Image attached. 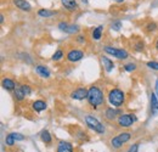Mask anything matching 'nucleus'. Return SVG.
Segmentation results:
<instances>
[{"label":"nucleus","mask_w":158,"mask_h":152,"mask_svg":"<svg viewBox=\"0 0 158 152\" xmlns=\"http://www.w3.org/2000/svg\"><path fill=\"white\" fill-rule=\"evenodd\" d=\"M86 100H88V103L91 107L98 108V107L102 106L105 103V94L98 85H93V87L89 88V93H88Z\"/></svg>","instance_id":"obj_1"},{"label":"nucleus","mask_w":158,"mask_h":152,"mask_svg":"<svg viewBox=\"0 0 158 152\" xmlns=\"http://www.w3.org/2000/svg\"><path fill=\"white\" fill-rule=\"evenodd\" d=\"M108 102L114 108H118L120 106H123L125 102V93L118 88L111 89L108 91Z\"/></svg>","instance_id":"obj_2"},{"label":"nucleus","mask_w":158,"mask_h":152,"mask_svg":"<svg viewBox=\"0 0 158 152\" xmlns=\"http://www.w3.org/2000/svg\"><path fill=\"white\" fill-rule=\"evenodd\" d=\"M85 124L91 129L94 130L95 133L98 134H103L105 133V127L103 124L100 122L98 118H95L94 116H85Z\"/></svg>","instance_id":"obj_3"},{"label":"nucleus","mask_w":158,"mask_h":152,"mask_svg":"<svg viewBox=\"0 0 158 152\" xmlns=\"http://www.w3.org/2000/svg\"><path fill=\"white\" fill-rule=\"evenodd\" d=\"M131 139V134L129 133V132H124V133H120L118 134L117 136H114V137H112V140H111V146L113 147V149H120L125 142H128L129 140Z\"/></svg>","instance_id":"obj_4"},{"label":"nucleus","mask_w":158,"mask_h":152,"mask_svg":"<svg viewBox=\"0 0 158 152\" xmlns=\"http://www.w3.org/2000/svg\"><path fill=\"white\" fill-rule=\"evenodd\" d=\"M103 51L108 55H113L118 60H127L129 57V53L127 50H123V49H117V48H113V46H105L103 48Z\"/></svg>","instance_id":"obj_5"},{"label":"nucleus","mask_w":158,"mask_h":152,"mask_svg":"<svg viewBox=\"0 0 158 152\" xmlns=\"http://www.w3.org/2000/svg\"><path fill=\"white\" fill-rule=\"evenodd\" d=\"M135 120H136V117L134 114H130V113L120 114L118 118H117V123H118L119 127H122V128H129V127H131Z\"/></svg>","instance_id":"obj_6"},{"label":"nucleus","mask_w":158,"mask_h":152,"mask_svg":"<svg viewBox=\"0 0 158 152\" xmlns=\"http://www.w3.org/2000/svg\"><path fill=\"white\" fill-rule=\"evenodd\" d=\"M83 57H84V51L80 49H71L66 54V58L68 62H78Z\"/></svg>","instance_id":"obj_7"},{"label":"nucleus","mask_w":158,"mask_h":152,"mask_svg":"<svg viewBox=\"0 0 158 152\" xmlns=\"http://www.w3.org/2000/svg\"><path fill=\"white\" fill-rule=\"evenodd\" d=\"M57 27H59L60 31H62L67 34H77L79 32V26L71 24V23H67V22H60Z\"/></svg>","instance_id":"obj_8"},{"label":"nucleus","mask_w":158,"mask_h":152,"mask_svg":"<svg viewBox=\"0 0 158 152\" xmlns=\"http://www.w3.org/2000/svg\"><path fill=\"white\" fill-rule=\"evenodd\" d=\"M88 93H89V89H86V88H77V89H74L71 93V97L73 100L81 101V100H84V99L88 97Z\"/></svg>","instance_id":"obj_9"},{"label":"nucleus","mask_w":158,"mask_h":152,"mask_svg":"<svg viewBox=\"0 0 158 152\" xmlns=\"http://www.w3.org/2000/svg\"><path fill=\"white\" fill-rule=\"evenodd\" d=\"M62 6L68 11H76L79 9V5L77 0H61Z\"/></svg>","instance_id":"obj_10"},{"label":"nucleus","mask_w":158,"mask_h":152,"mask_svg":"<svg viewBox=\"0 0 158 152\" xmlns=\"http://www.w3.org/2000/svg\"><path fill=\"white\" fill-rule=\"evenodd\" d=\"M12 1H14L15 6H16L17 9L22 10V11L29 12V11L32 10V6H31V4H29L27 0H12Z\"/></svg>","instance_id":"obj_11"},{"label":"nucleus","mask_w":158,"mask_h":152,"mask_svg":"<svg viewBox=\"0 0 158 152\" xmlns=\"http://www.w3.org/2000/svg\"><path fill=\"white\" fill-rule=\"evenodd\" d=\"M150 101H151V116L155 117L158 113V97L156 93H151Z\"/></svg>","instance_id":"obj_12"},{"label":"nucleus","mask_w":158,"mask_h":152,"mask_svg":"<svg viewBox=\"0 0 158 152\" xmlns=\"http://www.w3.org/2000/svg\"><path fill=\"white\" fill-rule=\"evenodd\" d=\"M56 152H73V145L68 141H60Z\"/></svg>","instance_id":"obj_13"},{"label":"nucleus","mask_w":158,"mask_h":152,"mask_svg":"<svg viewBox=\"0 0 158 152\" xmlns=\"http://www.w3.org/2000/svg\"><path fill=\"white\" fill-rule=\"evenodd\" d=\"M1 85H2V88H4L5 90H7V91L16 90V83H15L12 79H10V78H4V79L1 80Z\"/></svg>","instance_id":"obj_14"},{"label":"nucleus","mask_w":158,"mask_h":152,"mask_svg":"<svg viewBox=\"0 0 158 152\" xmlns=\"http://www.w3.org/2000/svg\"><path fill=\"white\" fill-rule=\"evenodd\" d=\"M35 72H37V74L40 76L41 78H49V77L51 76L50 70H49L48 67L43 66V65H37V66H35Z\"/></svg>","instance_id":"obj_15"},{"label":"nucleus","mask_w":158,"mask_h":152,"mask_svg":"<svg viewBox=\"0 0 158 152\" xmlns=\"http://www.w3.org/2000/svg\"><path fill=\"white\" fill-rule=\"evenodd\" d=\"M46 107H48V105H46V102L45 101H43V100H35L33 103H32V108H33V111H35V112H43V111H45L46 110Z\"/></svg>","instance_id":"obj_16"},{"label":"nucleus","mask_w":158,"mask_h":152,"mask_svg":"<svg viewBox=\"0 0 158 152\" xmlns=\"http://www.w3.org/2000/svg\"><path fill=\"white\" fill-rule=\"evenodd\" d=\"M101 62H102L103 68H105L107 72H111V71L114 68V63H113V61L110 60L107 56H101Z\"/></svg>","instance_id":"obj_17"},{"label":"nucleus","mask_w":158,"mask_h":152,"mask_svg":"<svg viewBox=\"0 0 158 152\" xmlns=\"http://www.w3.org/2000/svg\"><path fill=\"white\" fill-rule=\"evenodd\" d=\"M57 14V11H54V10H48V9H40L38 11V16L43 17V19H49V17H52Z\"/></svg>","instance_id":"obj_18"},{"label":"nucleus","mask_w":158,"mask_h":152,"mask_svg":"<svg viewBox=\"0 0 158 152\" xmlns=\"http://www.w3.org/2000/svg\"><path fill=\"white\" fill-rule=\"evenodd\" d=\"M118 113H119L118 110H116V108H113V107H110V108L106 110L105 117H106L108 120H113V119H116V117L118 116Z\"/></svg>","instance_id":"obj_19"},{"label":"nucleus","mask_w":158,"mask_h":152,"mask_svg":"<svg viewBox=\"0 0 158 152\" xmlns=\"http://www.w3.org/2000/svg\"><path fill=\"white\" fill-rule=\"evenodd\" d=\"M102 33H103V26H98L96 28L93 29V33H91V37L94 40H99L102 37Z\"/></svg>","instance_id":"obj_20"},{"label":"nucleus","mask_w":158,"mask_h":152,"mask_svg":"<svg viewBox=\"0 0 158 152\" xmlns=\"http://www.w3.org/2000/svg\"><path fill=\"white\" fill-rule=\"evenodd\" d=\"M40 139H41V141H43L44 144H46V145H50L51 141H52V137H51V135L49 133V130H43L41 134H40Z\"/></svg>","instance_id":"obj_21"},{"label":"nucleus","mask_w":158,"mask_h":152,"mask_svg":"<svg viewBox=\"0 0 158 152\" xmlns=\"http://www.w3.org/2000/svg\"><path fill=\"white\" fill-rule=\"evenodd\" d=\"M15 142H16V140H15V137H14V134L10 133L6 135V137H5V144H6V146H14L15 145Z\"/></svg>","instance_id":"obj_22"},{"label":"nucleus","mask_w":158,"mask_h":152,"mask_svg":"<svg viewBox=\"0 0 158 152\" xmlns=\"http://www.w3.org/2000/svg\"><path fill=\"white\" fill-rule=\"evenodd\" d=\"M145 31L148 32V33L156 32V31H157V23H156V22H148V23L145 26Z\"/></svg>","instance_id":"obj_23"},{"label":"nucleus","mask_w":158,"mask_h":152,"mask_svg":"<svg viewBox=\"0 0 158 152\" xmlns=\"http://www.w3.org/2000/svg\"><path fill=\"white\" fill-rule=\"evenodd\" d=\"M15 97H16V100L17 101H23L24 100V97H26V95H24V93L22 91V89L21 88H17L16 90H15Z\"/></svg>","instance_id":"obj_24"},{"label":"nucleus","mask_w":158,"mask_h":152,"mask_svg":"<svg viewBox=\"0 0 158 152\" xmlns=\"http://www.w3.org/2000/svg\"><path fill=\"white\" fill-rule=\"evenodd\" d=\"M63 55H64V51H63L62 49H57V50L55 51V54L52 55L51 58H52L54 61H60V60L63 57Z\"/></svg>","instance_id":"obj_25"},{"label":"nucleus","mask_w":158,"mask_h":152,"mask_svg":"<svg viewBox=\"0 0 158 152\" xmlns=\"http://www.w3.org/2000/svg\"><path fill=\"white\" fill-rule=\"evenodd\" d=\"M124 70H125L127 72H133V71L136 70V65H135L134 62H129V63L124 65Z\"/></svg>","instance_id":"obj_26"},{"label":"nucleus","mask_w":158,"mask_h":152,"mask_svg":"<svg viewBox=\"0 0 158 152\" xmlns=\"http://www.w3.org/2000/svg\"><path fill=\"white\" fill-rule=\"evenodd\" d=\"M111 28L113 29V31H120V28H122V22L120 21H114V22H112V24H111Z\"/></svg>","instance_id":"obj_27"},{"label":"nucleus","mask_w":158,"mask_h":152,"mask_svg":"<svg viewBox=\"0 0 158 152\" xmlns=\"http://www.w3.org/2000/svg\"><path fill=\"white\" fill-rule=\"evenodd\" d=\"M146 65H147V67H148V68L155 70V71H158V62L157 61H148Z\"/></svg>","instance_id":"obj_28"},{"label":"nucleus","mask_w":158,"mask_h":152,"mask_svg":"<svg viewBox=\"0 0 158 152\" xmlns=\"http://www.w3.org/2000/svg\"><path fill=\"white\" fill-rule=\"evenodd\" d=\"M21 89H22V91L24 93V95H31V94H32V89H31V87H29L28 84L22 85Z\"/></svg>","instance_id":"obj_29"},{"label":"nucleus","mask_w":158,"mask_h":152,"mask_svg":"<svg viewBox=\"0 0 158 152\" xmlns=\"http://www.w3.org/2000/svg\"><path fill=\"white\" fill-rule=\"evenodd\" d=\"M143 48H145V45H143V41H142V40H139L138 43L134 45V49H135L136 51H142Z\"/></svg>","instance_id":"obj_30"},{"label":"nucleus","mask_w":158,"mask_h":152,"mask_svg":"<svg viewBox=\"0 0 158 152\" xmlns=\"http://www.w3.org/2000/svg\"><path fill=\"white\" fill-rule=\"evenodd\" d=\"M14 134V137H15V140H16V142L17 141H23L24 139H26V136L24 135H22L20 133H12Z\"/></svg>","instance_id":"obj_31"},{"label":"nucleus","mask_w":158,"mask_h":152,"mask_svg":"<svg viewBox=\"0 0 158 152\" xmlns=\"http://www.w3.org/2000/svg\"><path fill=\"white\" fill-rule=\"evenodd\" d=\"M139 150V144H134L133 146H130V149L128 150V152H138Z\"/></svg>","instance_id":"obj_32"},{"label":"nucleus","mask_w":158,"mask_h":152,"mask_svg":"<svg viewBox=\"0 0 158 152\" xmlns=\"http://www.w3.org/2000/svg\"><path fill=\"white\" fill-rule=\"evenodd\" d=\"M77 41H78V43H84V41H85V37H84L83 34H79L78 37H77Z\"/></svg>","instance_id":"obj_33"},{"label":"nucleus","mask_w":158,"mask_h":152,"mask_svg":"<svg viewBox=\"0 0 158 152\" xmlns=\"http://www.w3.org/2000/svg\"><path fill=\"white\" fill-rule=\"evenodd\" d=\"M155 93H156V95H157V97H158V78L156 79V91H155Z\"/></svg>","instance_id":"obj_34"},{"label":"nucleus","mask_w":158,"mask_h":152,"mask_svg":"<svg viewBox=\"0 0 158 152\" xmlns=\"http://www.w3.org/2000/svg\"><path fill=\"white\" fill-rule=\"evenodd\" d=\"M155 48H156V50L158 51V38L156 39V41H155Z\"/></svg>","instance_id":"obj_35"},{"label":"nucleus","mask_w":158,"mask_h":152,"mask_svg":"<svg viewBox=\"0 0 158 152\" xmlns=\"http://www.w3.org/2000/svg\"><path fill=\"white\" fill-rule=\"evenodd\" d=\"M0 22H1V24L4 23V15H0Z\"/></svg>","instance_id":"obj_36"},{"label":"nucleus","mask_w":158,"mask_h":152,"mask_svg":"<svg viewBox=\"0 0 158 152\" xmlns=\"http://www.w3.org/2000/svg\"><path fill=\"white\" fill-rule=\"evenodd\" d=\"M81 2H84L85 5H88V0H81Z\"/></svg>","instance_id":"obj_37"},{"label":"nucleus","mask_w":158,"mask_h":152,"mask_svg":"<svg viewBox=\"0 0 158 152\" xmlns=\"http://www.w3.org/2000/svg\"><path fill=\"white\" fill-rule=\"evenodd\" d=\"M114 1H116V2H123L124 0H114Z\"/></svg>","instance_id":"obj_38"}]
</instances>
